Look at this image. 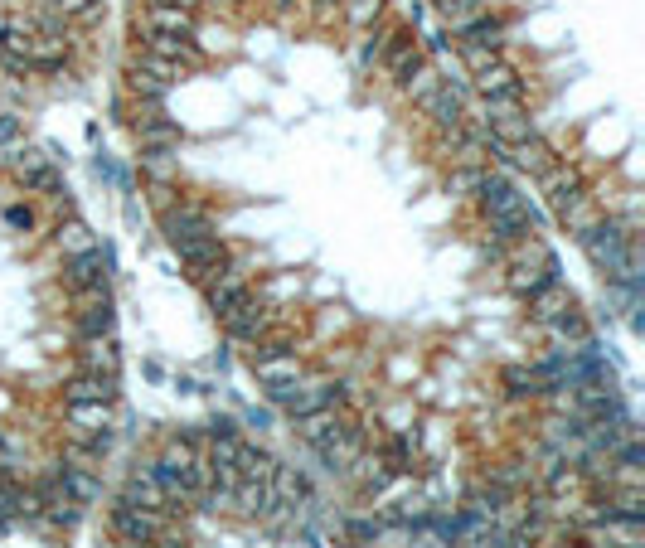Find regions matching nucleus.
Wrapping results in <instances>:
<instances>
[{"instance_id":"nucleus-1","label":"nucleus","mask_w":645,"mask_h":548,"mask_svg":"<svg viewBox=\"0 0 645 548\" xmlns=\"http://www.w3.org/2000/svg\"><path fill=\"white\" fill-rule=\"evenodd\" d=\"M301 437H306V447L321 452V461L330 471H350L359 456H364V432H359L355 422H340L335 413L301 418Z\"/></svg>"},{"instance_id":"nucleus-2","label":"nucleus","mask_w":645,"mask_h":548,"mask_svg":"<svg viewBox=\"0 0 645 548\" xmlns=\"http://www.w3.org/2000/svg\"><path fill=\"white\" fill-rule=\"evenodd\" d=\"M267 398L291 422H301L311 413H335L345 403V384H335V379H291V384H267Z\"/></svg>"},{"instance_id":"nucleus-3","label":"nucleus","mask_w":645,"mask_h":548,"mask_svg":"<svg viewBox=\"0 0 645 548\" xmlns=\"http://www.w3.org/2000/svg\"><path fill=\"white\" fill-rule=\"evenodd\" d=\"M558 277V258L549 253V243H539V238H524L519 243V258L510 262V291L515 296H534V291L544 287V282H553Z\"/></svg>"},{"instance_id":"nucleus-4","label":"nucleus","mask_w":645,"mask_h":548,"mask_svg":"<svg viewBox=\"0 0 645 548\" xmlns=\"http://www.w3.org/2000/svg\"><path fill=\"white\" fill-rule=\"evenodd\" d=\"M170 248H175V258L185 262L199 282H209V277L228 262V248H224V238H219V228L190 233V238H180V243H170Z\"/></svg>"},{"instance_id":"nucleus-5","label":"nucleus","mask_w":645,"mask_h":548,"mask_svg":"<svg viewBox=\"0 0 645 548\" xmlns=\"http://www.w3.org/2000/svg\"><path fill=\"white\" fill-rule=\"evenodd\" d=\"M112 534H117L122 544H161L165 515H156V510H136V505H127V500H117V505H112Z\"/></svg>"},{"instance_id":"nucleus-6","label":"nucleus","mask_w":645,"mask_h":548,"mask_svg":"<svg viewBox=\"0 0 645 548\" xmlns=\"http://www.w3.org/2000/svg\"><path fill=\"white\" fill-rule=\"evenodd\" d=\"M107 253L102 248H83V253H73V258H64V287L78 296V291H97V287H107Z\"/></svg>"},{"instance_id":"nucleus-7","label":"nucleus","mask_w":645,"mask_h":548,"mask_svg":"<svg viewBox=\"0 0 645 548\" xmlns=\"http://www.w3.org/2000/svg\"><path fill=\"white\" fill-rule=\"evenodd\" d=\"M204 291H209V311H214V316H224V311H233V306L248 296V267L224 262V267L204 282Z\"/></svg>"},{"instance_id":"nucleus-8","label":"nucleus","mask_w":645,"mask_h":548,"mask_svg":"<svg viewBox=\"0 0 645 548\" xmlns=\"http://www.w3.org/2000/svg\"><path fill=\"white\" fill-rule=\"evenodd\" d=\"M122 500L136 505V510H156V515H170V500H165L161 481H156V461H141L136 471L127 476V490H122Z\"/></svg>"},{"instance_id":"nucleus-9","label":"nucleus","mask_w":645,"mask_h":548,"mask_svg":"<svg viewBox=\"0 0 645 548\" xmlns=\"http://www.w3.org/2000/svg\"><path fill=\"white\" fill-rule=\"evenodd\" d=\"M219 321H224V330L233 335V340H238V345H258L262 335H267V325H272V316L262 311L253 296H243V301H238L233 311H224Z\"/></svg>"},{"instance_id":"nucleus-10","label":"nucleus","mask_w":645,"mask_h":548,"mask_svg":"<svg viewBox=\"0 0 645 548\" xmlns=\"http://www.w3.org/2000/svg\"><path fill=\"white\" fill-rule=\"evenodd\" d=\"M209 224V214L199 209V204H190V199H170V204H161V233L165 243H180V238H190V233H204Z\"/></svg>"},{"instance_id":"nucleus-11","label":"nucleus","mask_w":645,"mask_h":548,"mask_svg":"<svg viewBox=\"0 0 645 548\" xmlns=\"http://www.w3.org/2000/svg\"><path fill=\"white\" fill-rule=\"evenodd\" d=\"M136 141H141V151H175L180 146V127L161 112V102H146V117H136Z\"/></svg>"},{"instance_id":"nucleus-12","label":"nucleus","mask_w":645,"mask_h":548,"mask_svg":"<svg viewBox=\"0 0 645 548\" xmlns=\"http://www.w3.org/2000/svg\"><path fill=\"white\" fill-rule=\"evenodd\" d=\"M112 325H117V316H112L107 287L78 291V340H83V335H112Z\"/></svg>"},{"instance_id":"nucleus-13","label":"nucleus","mask_w":645,"mask_h":548,"mask_svg":"<svg viewBox=\"0 0 645 548\" xmlns=\"http://www.w3.org/2000/svg\"><path fill=\"white\" fill-rule=\"evenodd\" d=\"M253 374L262 379V388L291 384V379H301V359H296V350H287V345H262L258 359H253Z\"/></svg>"},{"instance_id":"nucleus-14","label":"nucleus","mask_w":645,"mask_h":548,"mask_svg":"<svg viewBox=\"0 0 645 548\" xmlns=\"http://www.w3.org/2000/svg\"><path fill=\"white\" fill-rule=\"evenodd\" d=\"M78 364H83V374H107V379H117V374H122L117 340H112V335H83V340H78Z\"/></svg>"},{"instance_id":"nucleus-15","label":"nucleus","mask_w":645,"mask_h":548,"mask_svg":"<svg viewBox=\"0 0 645 548\" xmlns=\"http://www.w3.org/2000/svg\"><path fill=\"white\" fill-rule=\"evenodd\" d=\"M422 112H427V117H432L442 131H452V136H456V131H461V122H466V97H461V88H452V83L442 78V88L422 102Z\"/></svg>"},{"instance_id":"nucleus-16","label":"nucleus","mask_w":645,"mask_h":548,"mask_svg":"<svg viewBox=\"0 0 645 548\" xmlns=\"http://www.w3.org/2000/svg\"><path fill=\"white\" fill-rule=\"evenodd\" d=\"M422 64H427V59H422V44H418V39H408V34L393 30V39H388V49H384V68L393 73V83L403 88V83H408V78H413Z\"/></svg>"},{"instance_id":"nucleus-17","label":"nucleus","mask_w":645,"mask_h":548,"mask_svg":"<svg viewBox=\"0 0 645 548\" xmlns=\"http://www.w3.org/2000/svg\"><path fill=\"white\" fill-rule=\"evenodd\" d=\"M539 190H544V199H549V209L558 214L563 204H573V199L582 194V175L573 170V165L558 161V165H549V170L539 175Z\"/></svg>"},{"instance_id":"nucleus-18","label":"nucleus","mask_w":645,"mask_h":548,"mask_svg":"<svg viewBox=\"0 0 645 548\" xmlns=\"http://www.w3.org/2000/svg\"><path fill=\"white\" fill-rule=\"evenodd\" d=\"M476 194H481V204H485V214H490V219H495V214H515V209H524V204H529V199H524V194L505 180V175H490V170L481 175Z\"/></svg>"},{"instance_id":"nucleus-19","label":"nucleus","mask_w":645,"mask_h":548,"mask_svg":"<svg viewBox=\"0 0 645 548\" xmlns=\"http://www.w3.org/2000/svg\"><path fill=\"white\" fill-rule=\"evenodd\" d=\"M141 30L194 39V10H180V5H146V15H141Z\"/></svg>"},{"instance_id":"nucleus-20","label":"nucleus","mask_w":645,"mask_h":548,"mask_svg":"<svg viewBox=\"0 0 645 548\" xmlns=\"http://www.w3.org/2000/svg\"><path fill=\"white\" fill-rule=\"evenodd\" d=\"M524 301H529V316H534L539 325L558 321V316H563V311L573 306V296H568V287H563L558 277H553V282H544V287L534 291V296H524Z\"/></svg>"},{"instance_id":"nucleus-21","label":"nucleus","mask_w":645,"mask_h":548,"mask_svg":"<svg viewBox=\"0 0 645 548\" xmlns=\"http://www.w3.org/2000/svg\"><path fill=\"white\" fill-rule=\"evenodd\" d=\"M141 49H146V54H156V59H165V64H175V68H185V64H194V59H199L194 39H180V34H151V30H146Z\"/></svg>"},{"instance_id":"nucleus-22","label":"nucleus","mask_w":645,"mask_h":548,"mask_svg":"<svg viewBox=\"0 0 645 548\" xmlns=\"http://www.w3.org/2000/svg\"><path fill=\"white\" fill-rule=\"evenodd\" d=\"M64 398L68 403H112L117 398V379H107V374H73L64 384Z\"/></svg>"},{"instance_id":"nucleus-23","label":"nucleus","mask_w":645,"mask_h":548,"mask_svg":"<svg viewBox=\"0 0 645 548\" xmlns=\"http://www.w3.org/2000/svg\"><path fill=\"white\" fill-rule=\"evenodd\" d=\"M68 427H73V437L93 442L97 432L112 427V403H68Z\"/></svg>"},{"instance_id":"nucleus-24","label":"nucleus","mask_w":645,"mask_h":548,"mask_svg":"<svg viewBox=\"0 0 645 548\" xmlns=\"http://www.w3.org/2000/svg\"><path fill=\"white\" fill-rule=\"evenodd\" d=\"M510 161H515L519 170H529V175L539 180V175H544L549 165H558V151H553L549 141H544V136L534 131L529 141H519V146H510Z\"/></svg>"},{"instance_id":"nucleus-25","label":"nucleus","mask_w":645,"mask_h":548,"mask_svg":"<svg viewBox=\"0 0 645 548\" xmlns=\"http://www.w3.org/2000/svg\"><path fill=\"white\" fill-rule=\"evenodd\" d=\"M597 219H602V209L592 204V194H578L573 204H563V209H558V224L568 228L573 238H582V233H587V228L597 224Z\"/></svg>"},{"instance_id":"nucleus-26","label":"nucleus","mask_w":645,"mask_h":548,"mask_svg":"<svg viewBox=\"0 0 645 548\" xmlns=\"http://www.w3.org/2000/svg\"><path fill=\"white\" fill-rule=\"evenodd\" d=\"M471 78H476V93H481V97H495V93H510V88H519L515 68L500 64V59H490L485 68H476Z\"/></svg>"},{"instance_id":"nucleus-27","label":"nucleus","mask_w":645,"mask_h":548,"mask_svg":"<svg viewBox=\"0 0 645 548\" xmlns=\"http://www.w3.org/2000/svg\"><path fill=\"white\" fill-rule=\"evenodd\" d=\"M59 485H64V495L73 505H93L97 495H102V481H97L93 471H73V466L59 471Z\"/></svg>"},{"instance_id":"nucleus-28","label":"nucleus","mask_w":645,"mask_h":548,"mask_svg":"<svg viewBox=\"0 0 645 548\" xmlns=\"http://www.w3.org/2000/svg\"><path fill=\"white\" fill-rule=\"evenodd\" d=\"M500 384H505L510 398H534V393H544V379H539L534 364H510V369L500 374Z\"/></svg>"},{"instance_id":"nucleus-29","label":"nucleus","mask_w":645,"mask_h":548,"mask_svg":"<svg viewBox=\"0 0 645 548\" xmlns=\"http://www.w3.org/2000/svg\"><path fill=\"white\" fill-rule=\"evenodd\" d=\"M442 5V20H447V30L461 34L466 25H476L485 15V0H437Z\"/></svg>"},{"instance_id":"nucleus-30","label":"nucleus","mask_w":645,"mask_h":548,"mask_svg":"<svg viewBox=\"0 0 645 548\" xmlns=\"http://www.w3.org/2000/svg\"><path fill=\"white\" fill-rule=\"evenodd\" d=\"M456 39H466V44H485V49H500V44H505V20H495V15H481L476 25H466V30L456 34Z\"/></svg>"},{"instance_id":"nucleus-31","label":"nucleus","mask_w":645,"mask_h":548,"mask_svg":"<svg viewBox=\"0 0 645 548\" xmlns=\"http://www.w3.org/2000/svg\"><path fill=\"white\" fill-rule=\"evenodd\" d=\"M54 10L64 15L68 25H78V30H88L102 20V0H54Z\"/></svg>"},{"instance_id":"nucleus-32","label":"nucleus","mask_w":645,"mask_h":548,"mask_svg":"<svg viewBox=\"0 0 645 548\" xmlns=\"http://www.w3.org/2000/svg\"><path fill=\"white\" fill-rule=\"evenodd\" d=\"M141 170H146L151 185H170L180 161H175V151H141Z\"/></svg>"},{"instance_id":"nucleus-33","label":"nucleus","mask_w":645,"mask_h":548,"mask_svg":"<svg viewBox=\"0 0 645 548\" xmlns=\"http://www.w3.org/2000/svg\"><path fill=\"white\" fill-rule=\"evenodd\" d=\"M127 88L136 97H146V102H165V93H170L165 78H156V73H146V68H136V64H131V73H127Z\"/></svg>"},{"instance_id":"nucleus-34","label":"nucleus","mask_w":645,"mask_h":548,"mask_svg":"<svg viewBox=\"0 0 645 548\" xmlns=\"http://www.w3.org/2000/svg\"><path fill=\"white\" fill-rule=\"evenodd\" d=\"M388 39H393V30H379V34H364L355 44V64L359 68H379L384 64V49H388Z\"/></svg>"},{"instance_id":"nucleus-35","label":"nucleus","mask_w":645,"mask_h":548,"mask_svg":"<svg viewBox=\"0 0 645 548\" xmlns=\"http://www.w3.org/2000/svg\"><path fill=\"white\" fill-rule=\"evenodd\" d=\"M340 15H345L355 30H369V25L384 15V0H340Z\"/></svg>"},{"instance_id":"nucleus-36","label":"nucleus","mask_w":645,"mask_h":548,"mask_svg":"<svg viewBox=\"0 0 645 548\" xmlns=\"http://www.w3.org/2000/svg\"><path fill=\"white\" fill-rule=\"evenodd\" d=\"M544 330H549L553 340H568V345H582V340H587V321H582V316L573 311V306H568V311H563L558 321L544 325Z\"/></svg>"},{"instance_id":"nucleus-37","label":"nucleus","mask_w":645,"mask_h":548,"mask_svg":"<svg viewBox=\"0 0 645 548\" xmlns=\"http://www.w3.org/2000/svg\"><path fill=\"white\" fill-rule=\"evenodd\" d=\"M83 248H93V228L78 224V219L59 224V253H64V258H73V253H83Z\"/></svg>"},{"instance_id":"nucleus-38","label":"nucleus","mask_w":645,"mask_h":548,"mask_svg":"<svg viewBox=\"0 0 645 548\" xmlns=\"http://www.w3.org/2000/svg\"><path fill=\"white\" fill-rule=\"evenodd\" d=\"M437 88H442V73H437V68H427V64H422L418 73H413V78L403 83V93L413 97L418 107H422V102H427V97H432V93H437Z\"/></svg>"},{"instance_id":"nucleus-39","label":"nucleus","mask_w":645,"mask_h":548,"mask_svg":"<svg viewBox=\"0 0 645 548\" xmlns=\"http://www.w3.org/2000/svg\"><path fill=\"white\" fill-rule=\"evenodd\" d=\"M461 59H466L471 73H476V68H485L490 59H500V49H485V44H466V39H461Z\"/></svg>"},{"instance_id":"nucleus-40","label":"nucleus","mask_w":645,"mask_h":548,"mask_svg":"<svg viewBox=\"0 0 645 548\" xmlns=\"http://www.w3.org/2000/svg\"><path fill=\"white\" fill-rule=\"evenodd\" d=\"M481 175H485V170H476V165H461V170H452V194H476Z\"/></svg>"},{"instance_id":"nucleus-41","label":"nucleus","mask_w":645,"mask_h":548,"mask_svg":"<svg viewBox=\"0 0 645 548\" xmlns=\"http://www.w3.org/2000/svg\"><path fill=\"white\" fill-rule=\"evenodd\" d=\"M136 68L156 73V78H165V83H175V78H180V68H175V64H165V59H156V54H146V49H141V59H136Z\"/></svg>"},{"instance_id":"nucleus-42","label":"nucleus","mask_w":645,"mask_h":548,"mask_svg":"<svg viewBox=\"0 0 645 548\" xmlns=\"http://www.w3.org/2000/svg\"><path fill=\"white\" fill-rule=\"evenodd\" d=\"M15 136H20V117H15V112H0V146L15 141Z\"/></svg>"},{"instance_id":"nucleus-43","label":"nucleus","mask_w":645,"mask_h":548,"mask_svg":"<svg viewBox=\"0 0 645 548\" xmlns=\"http://www.w3.org/2000/svg\"><path fill=\"white\" fill-rule=\"evenodd\" d=\"M5 219H10V224H20V228L34 224V214H30V209H20V204H10V209H5Z\"/></svg>"}]
</instances>
